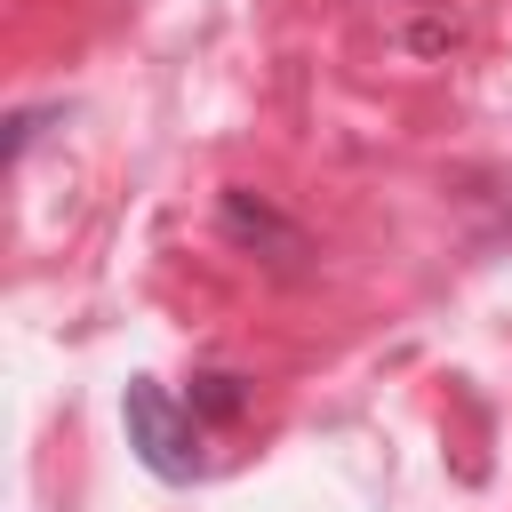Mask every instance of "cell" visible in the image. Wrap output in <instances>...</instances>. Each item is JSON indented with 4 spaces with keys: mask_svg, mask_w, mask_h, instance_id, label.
<instances>
[{
    "mask_svg": "<svg viewBox=\"0 0 512 512\" xmlns=\"http://www.w3.org/2000/svg\"><path fill=\"white\" fill-rule=\"evenodd\" d=\"M120 424H128V448L144 456V472H160V480H192L200 472V416L176 408L168 384L136 376L120 392Z\"/></svg>",
    "mask_w": 512,
    "mask_h": 512,
    "instance_id": "cell-1",
    "label": "cell"
},
{
    "mask_svg": "<svg viewBox=\"0 0 512 512\" xmlns=\"http://www.w3.org/2000/svg\"><path fill=\"white\" fill-rule=\"evenodd\" d=\"M224 232H232L240 248H272V264H296V256H304V240H296L264 200H248V192H224Z\"/></svg>",
    "mask_w": 512,
    "mask_h": 512,
    "instance_id": "cell-2",
    "label": "cell"
},
{
    "mask_svg": "<svg viewBox=\"0 0 512 512\" xmlns=\"http://www.w3.org/2000/svg\"><path fill=\"white\" fill-rule=\"evenodd\" d=\"M192 416H208V424H232L240 408H248V384L240 376H224V368H208V376H192V400H184Z\"/></svg>",
    "mask_w": 512,
    "mask_h": 512,
    "instance_id": "cell-3",
    "label": "cell"
}]
</instances>
